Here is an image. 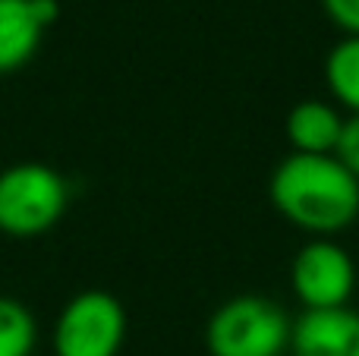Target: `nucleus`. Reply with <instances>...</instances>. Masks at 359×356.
Masks as SVG:
<instances>
[{"label":"nucleus","mask_w":359,"mask_h":356,"mask_svg":"<svg viewBox=\"0 0 359 356\" xmlns=\"http://www.w3.org/2000/svg\"><path fill=\"white\" fill-rule=\"evenodd\" d=\"M271 205L312 237H334L359 218V180L337 155H287L271 174Z\"/></svg>","instance_id":"f257e3e1"},{"label":"nucleus","mask_w":359,"mask_h":356,"mask_svg":"<svg viewBox=\"0 0 359 356\" xmlns=\"http://www.w3.org/2000/svg\"><path fill=\"white\" fill-rule=\"evenodd\" d=\"M293 322L265 296H233L211 315L205 344L211 356H284L290 350Z\"/></svg>","instance_id":"f03ea898"},{"label":"nucleus","mask_w":359,"mask_h":356,"mask_svg":"<svg viewBox=\"0 0 359 356\" xmlns=\"http://www.w3.org/2000/svg\"><path fill=\"white\" fill-rule=\"evenodd\" d=\"M69 202L67 180L48 164H13L0 174V233L41 237L63 218Z\"/></svg>","instance_id":"7ed1b4c3"},{"label":"nucleus","mask_w":359,"mask_h":356,"mask_svg":"<svg viewBox=\"0 0 359 356\" xmlns=\"http://www.w3.org/2000/svg\"><path fill=\"white\" fill-rule=\"evenodd\" d=\"M123 338V303L104 290H86L63 306L54 328V350L57 356H117Z\"/></svg>","instance_id":"20e7f679"},{"label":"nucleus","mask_w":359,"mask_h":356,"mask_svg":"<svg viewBox=\"0 0 359 356\" xmlns=\"http://www.w3.org/2000/svg\"><path fill=\"white\" fill-rule=\"evenodd\" d=\"M290 284L306 309L347 306L356 287L353 259L331 237H316L297 252L290 268Z\"/></svg>","instance_id":"39448f33"},{"label":"nucleus","mask_w":359,"mask_h":356,"mask_svg":"<svg viewBox=\"0 0 359 356\" xmlns=\"http://www.w3.org/2000/svg\"><path fill=\"white\" fill-rule=\"evenodd\" d=\"M57 0H0V76L25 67L57 22Z\"/></svg>","instance_id":"423d86ee"},{"label":"nucleus","mask_w":359,"mask_h":356,"mask_svg":"<svg viewBox=\"0 0 359 356\" xmlns=\"http://www.w3.org/2000/svg\"><path fill=\"white\" fill-rule=\"evenodd\" d=\"M293 356H359V313L350 306L306 309L293 322Z\"/></svg>","instance_id":"0eeeda50"},{"label":"nucleus","mask_w":359,"mask_h":356,"mask_svg":"<svg viewBox=\"0 0 359 356\" xmlns=\"http://www.w3.org/2000/svg\"><path fill=\"white\" fill-rule=\"evenodd\" d=\"M344 123L347 120L328 101H299L287 114V139L299 155H334Z\"/></svg>","instance_id":"6e6552de"},{"label":"nucleus","mask_w":359,"mask_h":356,"mask_svg":"<svg viewBox=\"0 0 359 356\" xmlns=\"http://www.w3.org/2000/svg\"><path fill=\"white\" fill-rule=\"evenodd\" d=\"M325 82H328V92L334 95V101L359 114V35H347L328 50Z\"/></svg>","instance_id":"1a4fd4ad"},{"label":"nucleus","mask_w":359,"mask_h":356,"mask_svg":"<svg viewBox=\"0 0 359 356\" xmlns=\"http://www.w3.org/2000/svg\"><path fill=\"white\" fill-rule=\"evenodd\" d=\"M35 347V319L19 300L0 296V356H29Z\"/></svg>","instance_id":"9d476101"},{"label":"nucleus","mask_w":359,"mask_h":356,"mask_svg":"<svg viewBox=\"0 0 359 356\" xmlns=\"http://www.w3.org/2000/svg\"><path fill=\"white\" fill-rule=\"evenodd\" d=\"M334 155L341 158L344 167L359 180V114H353V117L344 123V136H341V145H337Z\"/></svg>","instance_id":"9b49d317"},{"label":"nucleus","mask_w":359,"mask_h":356,"mask_svg":"<svg viewBox=\"0 0 359 356\" xmlns=\"http://www.w3.org/2000/svg\"><path fill=\"white\" fill-rule=\"evenodd\" d=\"M328 19L347 35H359V0H322Z\"/></svg>","instance_id":"f8f14e48"}]
</instances>
